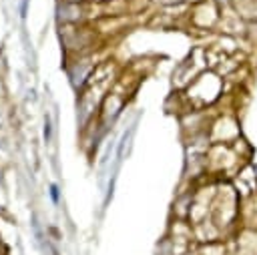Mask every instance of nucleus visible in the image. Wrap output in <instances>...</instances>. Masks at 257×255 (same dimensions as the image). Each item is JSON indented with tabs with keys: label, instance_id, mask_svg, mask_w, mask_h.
<instances>
[{
	"label": "nucleus",
	"instance_id": "obj_2",
	"mask_svg": "<svg viewBox=\"0 0 257 255\" xmlns=\"http://www.w3.org/2000/svg\"><path fill=\"white\" fill-rule=\"evenodd\" d=\"M50 195H52V201L56 203L58 201V187L56 185H50Z\"/></svg>",
	"mask_w": 257,
	"mask_h": 255
},
{
	"label": "nucleus",
	"instance_id": "obj_3",
	"mask_svg": "<svg viewBox=\"0 0 257 255\" xmlns=\"http://www.w3.org/2000/svg\"><path fill=\"white\" fill-rule=\"evenodd\" d=\"M165 4H179V2H183V0H163Z\"/></svg>",
	"mask_w": 257,
	"mask_h": 255
},
{
	"label": "nucleus",
	"instance_id": "obj_1",
	"mask_svg": "<svg viewBox=\"0 0 257 255\" xmlns=\"http://www.w3.org/2000/svg\"><path fill=\"white\" fill-rule=\"evenodd\" d=\"M50 133H52V126H50V118L44 116V139L50 141Z\"/></svg>",
	"mask_w": 257,
	"mask_h": 255
}]
</instances>
